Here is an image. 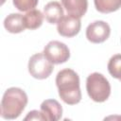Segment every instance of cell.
<instances>
[{"mask_svg": "<svg viewBox=\"0 0 121 121\" xmlns=\"http://www.w3.org/2000/svg\"><path fill=\"white\" fill-rule=\"evenodd\" d=\"M43 54L53 64L64 63L70 58L68 46L59 41L49 42L43 48Z\"/></svg>", "mask_w": 121, "mask_h": 121, "instance_id": "cell-5", "label": "cell"}, {"mask_svg": "<svg viewBox=\"0 0 121 121\" xmlns=\"http://www.w3.org/2000/svg\"><path fill=\"white\" fill-rule=\"evenodd\" d=\"M86 91L90 98L95 102H104L111 95V85L102 74L95 72L87 77Z\"/></svg>", "mask_w": 121, "mask_h": 121, "instance_id": "cell-3", "label": "cell"}, {"mask_svg": "<svg viewBox=\"0 0 121 121\" xmlns=\"http://www.w3.org/2000/svg\"><path fill=\"white\" fill-rule=\"evenodd\" d=\"M62 7L66 9L67 14L81 18L87 11V0H60Z\"/></svg>", "mask_w": 121, "mask_h": 121, "instance_id": "cell-9", "label": "cell"}, {"mask_svg": "<svg viewBox=\"0 0 121 121\" xmlns=\"http://www.w3.org/2000/svg\"><path fill=\"white\" fill-rule=\"evenodd\" d=\"M81 27L80 18L67 14L64 15L57 24L58 33L62 37L71 38L76 36Z\"/></svg>", "mask_w": 121, "mask_h": 121, "instance_id": "cell-7", "label": "cell"}, {"mask_svg": "<svg viewBox=\"0 0 121 121\" xmlns=\"http://www.w3.org/2000/svg\"><path fill=\"white\" fill-rule=\"evenodd\" d=\"M111 34V27L104 21H95L86 28V38L93 43H101L105 42Z\"/></svg>", "mask_w": 121, "mask_h": 121, "instance_id": "cell-6", "label": "cell"}, {"mask_svg": "<svg viewBox=\"0 0 121 121\" xmlns=\"http://www.w3.org/2000/svg\"><path fill=\"white\" fill-rule=\"evenodd\" d=\"M120 81H121V78H120Z\"/></svg>", "mask_w": 121, "mask_h": 121, "instance_id": "cell-17", "label": "cell"}, {"mask_svg": "<svg viewBox=\"0 0 121 121\" xmlns=\"http://www.w3.org/2000/svg\"><path fill=\"white\" fill-rule=\"evenodd\" d=\"M95 7L101 13H111L121 8V0H94Z\"/></svg>", "mask_w": 121, "mask_h": 121, "instance_id": "cell-13", "label": "cell"}, {"mask_svg": "<svg viewBox=\"0 0 121 121\" xmlns=\"http://www.w3.org/2000/svg\"><path fill=\"white\" fill-rule=\"evenodd\" d=\"M108 71L114 78H121V54L113 55L108 62Z\"/></svg>", "mask_w": 121, "mask_h": 121, "instance_id": "cell-14", "label": "cell"}, {"mask_svg": "<svg viewBox=\"0 0 121 121\" xmlns=\"http://www.w3.org/2000/svg\"><path fill=\"white\" fill-rule=\"evenodd\" d=\"M43 15L49 24H58L64 16L62 6L57 1L49 2L43 8Z\"/></svg>", "mask_w": 121, "mask_h": 121, "instance_id": "cell-10", "label": "cell"}, {"mask_svg": "<svg viewBox=\"0 0 121 121\" xmlns=\"http://www.w3.org/2000/svg\"><path fill=\"white\" fill-rule=\"evenodd\" d=\"M14 7L20 11H29L34 9L39 0H12Z\"/></svg>", "mask_w": 121, "mask_h": 121, "instance_id": "cell-15", "label": "cell"}, {"mask_svg": "<svg viewBox=\"0 0 121 121\" xmlns=\"http://www.w3.org/2000/svg\"><path fill=\"white\" fill-rule=\"evenodd\" d=\"M41 112L45 121H57L62 115V107L55 99H45L41 104Z\"/></svg>", "mask_w": 121, "mask_h": 121, "instance_id": "cell-8", "label": "cell"}, {"mask_svg": "<svg viewBox=\"0 0 121 121\" xmlns=\"http://www.w3.org/2000/svg\"><path fill=\"white\" fill-rule=\"evenodd\" d=\"M4 26L9 33H20L25 30L26 25L24 15L21 13H10L4 20Z\"/></svg>", "mask_w": 121, "mask_h": 121, "instance_id": "cell-11", "label": "cell"}, {"mask_svg": "<svg viewBox=\"0 0 121 121\" xmlns=\"http://www.w3.org/2000/svg\"><path fill=\"white\" fill-rule=\"evenodd\" d=\"M28 72L37 79L47 78L53 72V63L45 57L43 52L32 55L28 60Z\"/></svg>", "mask_w": 121, "mask_h": 121, "instance_id": "cell-4", "label": "cell"}, {"mask_svg": "<svg viewBox=\"0 0 121 121\" xmlns=\"http://www.w3.org/2000/svg\"><path fill=\"white\" fill-rule=\"evenodd\" d=\"M25 120H43L45 121V118L42 112H39L37 110H33L27 113V115L25 117Z\"/></svg>", "mask_w": 121, "mask_h": 121, "instance_id": "cell-16", "label": "cell"}, {"mask_svg": "<svg viewBox=\"0 0 121 121\" xmlns=\"http://www.w3.org/2000/svg\"><path fill=\"white\" fill-rule=\"evenodd\" d=\"M43 14L39 9H31L24 15L26 27L28 29H37L43 25Z\"/></svg>", "mask_w": 121, "mask_h": 121, "instance_id": "cell-12", "label": "cell"}, {"mask_svg": "<svg viewBox=\"0 0 121 121\" xmlns=\"http://www.w3.org/2000/svg\"><path fill=\"white\" fill-rule=\"evenodd\" d=\"M56 85L61 100L68 105L78 104L81 100L79 77L72 69L60 70L56 77Z\"/></svg>", "mask_w": 121, "mask_h": 121, "instance_id": "cell-1", "label": "cell"}, {"mask_svg": "<svg viewBox=\"0 0 121 121\" xmlns=\"http://www.w3.org/2000/svg\"><path fill=\"white\" fill-rule=\"evenodd\" d=\"M27 95L18 87L7 89L1 100V116L4 119L18 118L27 104Z\"/></svg>", "mask_w": 121, "mask_h": 121, "instance_id": "cell-2", "label": "cell"}]
</instances>
